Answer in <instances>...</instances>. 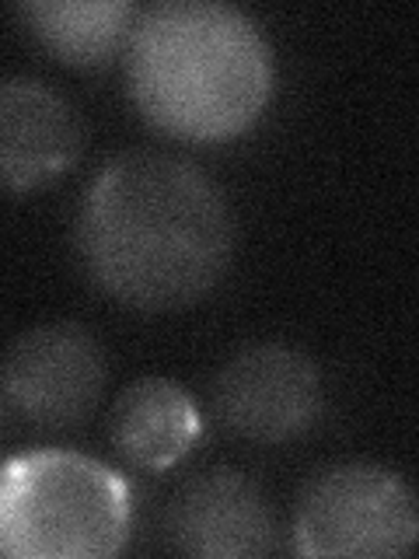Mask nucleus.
<instances>
[{"mask_svg": "<svg viewBox=\"0 0 419 559\" xmlns=\"http://www.w3.org/2000/svg\"><path fill=\"white\" fill-rule=\"evenodd\" d=\"M74 245L105 297L136 311H179L227 276L235 214L220 186L185 157L122 151L87 186Z\"/></svg>", "mask_w": 419, "mask_h": 559, "instance_id": "obj_1", "label": "nucleus"}, {"mask_svg": "<svg viewBox=\"0 0 419 559\" xmlns=\"http://www.w3.org/2000/svg\"><path fill=\"white\" fill-rule=\"evenodd\" d=\"M127 87L151 127L192 144L244 133L273 95V49L252 14L220 0H157L127 35Z\"/></svg>", "mask_w": 419, "mask_h": 559, "instance_id": "obj_2", "label": "nucleus"}, {"mask_svg": "<svg viewBox=\"0 0 419 559\" xmlns=\"http://www.w3.org/2000/svg\"><path fill=\"white\" fill-rule=\"evenodd\" d=\"M130 486L105 462L39 448L0 462V559H105L130 538Z\"/></svg>", "mask_w": 419, "mask_h": 559, "instance_id": "obj_3", "label": "nucleus"}, {"mask_svg": "<svg viewBox=\"0 0 419 559\" xmlns=\"http://www.w3.org/2000/svg\"><path fill=\"white\" fill-rule=\"evenodd\" d=\"M419 538L409 483L371 462L328 465L294 511V549L311 559H398Z\"/></svg>", "mask_w": 419, "mask_h": 559, "instance_id": "obj_4", "label": "nucleus"}, {"mask_svg": "<svg viewBox=\"0 0 419 559\" xmlns=\"http://www.w3.org/2000/svg\"><path fill=\"white\" fill-rule=\"evenodd\" d=\"M109 381L105 349L77 322H43L22 332L0 360L8 409L43 430H74L95 416Z\"/></svg>", "mask_w": 419, "mask_h": 559, "instance_id": "obj_5", "label": "nucleus"}, {"mask_svg": "<svg viewBox=\"0 0 419 559\" xmlns=\"http://www.w3.org/2000/svg\"><path fill=\"white\" fill-rule=\"evenodd\" d=\"M214 413L252 444H287L322 416V374L304 349L290 343H249L220 364L214 378Z\"/></svg>", "mask_w": 419, "mask_h": 559, "instance_id": "obj_6", "label": "nucleus"}, {"mask_svg": "<svg viewBox=\"0 0 419 559\" xmlns=\"http://www.w3.org/2000/svg\"><path fill=\"white\" fill-rule=\"evenodd\" d=\"M171 546L200 559H259L276 549V514L266 493L238 468H210L171 497Z\"/></svg>", "mask_w": 419, "mask_h": 559, "instance_id": "obj_7", "label": "nucleus"}, {"mask_svg": "<svg viewBox=\"0 0 419 559\" xmlns=\"http://www.w3.org/2000/svg\"><path fill=\"white\" fill-rule=\"evenodd\" d=\"M84 151V122L52 84L0 78V189L32 192L57 182Z\"/></svg>", "mask_w": 419, "mask_h": 559, "instance_id": "obj_8", "label": "nucleus"}, {"mask_svg": "<svg viewBox=\"0 0 419 559\" xmlns=\"http://www.w3.org/2000/svg\"><path fill=\"white\" fill-rule=\"evenodd\" d=\"M200 430L196 402L168 378H140L122 389L109 419L112 448L136 468L175 465L196 444Z\"/></svg>", "mask_w": 419, "mask_h": 559, "instance_id": "obj_9", "label": "nucleus"}, {"mask_svg": "<svg viewBox=\"0 0 419 559\" xmlns=\"http://www.w3.org/2000/svg\"><path fill=\"white\" fill-rule=\"evenodd\" d=\"M17 17L46 52L70 67H101L127 46L136 8L130 0H25Z\"/></svg>", "mask_w": 419, "mask_h": 559, "instance_id": "obj_10", "label": "nucleus"}, {"mask_svg": "<svg viewBox=\"0 0 419 559\" xmlns=\"http://www.w3.org/2000/svg\"><path fill=\"white\" fill-rule=\"evenodd\" d=\"M4 424H8V402L0 395V433H4Z\"/></svg>", "mask_w": 419, "mask_h": 559, "instance_id": "obj_11", "label": "nucleus"}]
</instances>
